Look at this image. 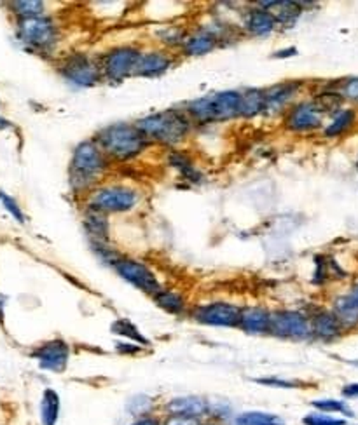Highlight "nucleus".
I'll return each mask as SVG.
<instances>
[{"instance_id": "nucleus-1", "label": "nucleus", "mask_w": 358, "mask_h": 425, "mask_svg": "<svg viewBox=\"0 0 358 425\" xmlns=\"http://www.w3.org/2000/svg\"><path fill=\"white\" fill-rule=\"evenodd\" d=\"M109 159L94 140L79 143L68 166V182L75 194H86L104 178Z\"/></svg>"}, {"instance_id": "nucleus-2", "label": "nucleus", "mask_w": 358, "mask_h": 425, "mask_svg": "<svg viewBox=\"0 0 358 425\" xmlns=\"http://www.w3.org/2000/svg\"><path fill=\"white\" fill-rule=\"evenodd\" d=\"M94 141L104 150L107 159L119 160V163H126V160L138 157L151 143L138 129L137 124L128 122L111 124V126L104 127L97 133Z\"/></svg>"}, {"instance_id": "nucleus-3", "label": "nucleus", "mask_w": 358, "mask_h": 425, "mask_svg": "<svg viewBox=\"0 0 358 425\" xmlns=\"http://www.w3.org/2000/svg\"><path fill=\"white\" fill-rule=\"evenodd\" d=\"M137 126L149 141L173 146L185 140V137L191 133L192 119L185 110L170 108L144 117L138 120Z\"/></svg>"}, {"instance_id": "nucleus-4", "label": "nucleus", "mask_w": 358, "mask_h": 425, "mask_svg": "<svg viewBox=\"0 0 358 425\" xmlns=\"http://www.w3.org/2000/svg\"><path fill=\"white\" fill-rule=\"evenodd\" d=\"M185 113L192 122L215 124L241 117V91L228 89L206 94L185 105Z\"/></svg>"}, {"instance_id": "nucleus-5", "label": "nucleus", "mask_w": 358, "mask_h": 425, "mask_svg": "<svg viewBox=\"0 0 358 425\" xmlns=\"http://www.w3.org/2000/svg\"><path fill=\"white\" fill-rule=\"evenodd\" d=\"M342 103V96L339 93H323L315 100L301 101L292 106L285 117V126L292 133H313L320 129L323 122L325 113L339 112V106Z\"/></svg>"}, {"instance_id": "nucleus-6", "label": "nucleus", "mask_w": 358, "mask_h": 425, "mask_svg": "<svg viewBox=\"0 0 358 425\" xmlns=\"http://www.w3.org/2000/svg\"><path fill=\"white\" fill-rule=\"evenodd\" d=\"M138 203V192L124 185L98 186L90 192L87 206L104 212V215H118L133 210Z\"/></svg>"}, {"instance_id": "nucleus-7", "label": "nucleus", "mask_w": 358, "mask_h": 425, "mask_svg": "<svg viewBox=\"0 0 358 425\" xmlns=\"http://www.w3.org/2000/svg\"><path fill=\"white\" fill-rule=\"evenodd\" d=\"M269 335L283 340H295V342L309 340L313 338L311 321H309L308 314L301 312V310H275L271 312Z\"/></svg>"}, {"instance_id": "nucleus-8", "label": "nucleus", "mask_w": 358, "mask_h": 425, "mask_svg": "<svg viewBox=\"0 0 358 425\" xmlns=\"http://www.w3.org/2000/svg\"><path fill=\"white\" fill-rule=\"evenodd\" d=\"M18 37L25 46L44 53L53 49L58 42V27L51 18H27L18 25Z\"/></svg>"}, {"instance_id": "nucleus-9", "label": "nucleus", "mask_w": 358, "mask_h": 425, "mask_svg": "<svg viewBox=\"0 0 358 425\" xmlns=\"http://www.w3.org/2000/svg\"><path fill=\"white\" fill-rule=\"evenodd\" d=\"M142 51L133 46H119L105 53L100 60V70L101 77L114 82L128 79L135 73L137 68L138 58H140Z\"/></svg>"}, {"instance_id": "nucleus-10", "label": "nucleus", "mask_w": 358, "mask_h": 425, "mask_svg": "<svg viewBox=\"0 0 358 425\" xmlns=\"http://www.w3.org/2000/svg\"><path fill=\"white\" fill-rule=\"evenodd\" d=\"M191 317L198 324L211 326V328H238L241 317V307L229 302H210L201 303L192 309Z\"/></svg>"}, {"instance_id": "nucleus-11", "label": "nucleus", "mask_w": 358, "mask_h": 425, "mask_svg": "<svg viewBox=\"0 0 358 425\" xmlns=\"http://www.w3.org/2000/svg\"><path fill=\"white\" fill-rule=\"evenodd\" d=\"M60 73L67 82L78 87H91L101 79L100 65L82 53H72L65 58L60 65Z\"/></svg>"}, {"instance_id": "nucleus-12", "label": "nucleus", "mask_w": 358, "mask_h": 425, "mask_svg": "<svg viewBox=\"0 0 358 425\" xmlns=\"http://www.w3.org/2000/svg\"><path fill=\"white\" fill-rule=\"evenodd\" d=\"M116 272L123 277L126 283L135 286L137 289H140L145 295L156 296L163 289L159 279L156 277V274L149 269L145 263L138 262V260L131 258H121L114 265Z\"/></svg>"}, {"instance_id": "nucleus-13", "label": "nucleus", "mask_w": 358, "mask_h": 425, "mask_svg": "<svg viewBox=\"0 0 358 425\" xmlns=\"http://www.w3.org/2000/svg\"><path fill=\"white\" fill-rule=\"evenodd\" d=\"M32 355L37 359L39 366L46 372L63 373L70 361V345L65 340L54 338L37 347Z\"/></svg>"}, {"instance_id": "nucleus-14", "label": "nucleus", "mask_w": 358, "mask_h": 425, "mask_svg": "<svg viewBox=\"0 0 358 425\" xmlns=\"http://www.w3.org/2000/svg\"><path fill=\"white\" fill-rule=\"evenodd\" d=\"M164 412L168 417L203 420L210 417L211 402L201 395H178L164 405Z\"/></svg>"}, {"instance_id": "nucleus-15", "label": "nucleus", "mask_w": 358, "mask_h": 425, "mask_svg": "<svg viewBox=\"0 0 358 425\" xmlns=\"http://www.w3.org/2000/svg\"><path fill=\"white\" fill-rule=\"evenodd\" d=\"M224 40V34L211 27H201L192 34L185 37L184 44H182V51L187 56H204V54L211 53L217 49Z\"/></svg>"}, {"instance_id": "nucleus-16", "label": "nucleus", "mask_w": 358, "mask_h": 425, "mask_svg": "<svg viewBox=\"0 0 358 425\" xmlns=\"http://www.w3.org/2000/svg\"><path fill=\"white\" fill-rule=\"evenodd\" d=\"M241 28L252 37H268L278 28V21H276V18L268 9L250 7V9L243 13Z\"/></svg>"}, {"instance_id": "nucleus-17", "label": "nucleus", "mask_w": 358, "mask_h": 425, "mask_svg": "<svg viewBox=\"0 0 358 425\" xmlns=\"http://www.w3.org/2000/svg\"><path fill=\"white\" fill-rule=\"evenodd\" d=\"M301 87H302L301 80H288V82L276 84V86H271L269 89H264V94H266L264 113H268V115H276V113L283 112L285 106L297 96Z\"/></svg>"}, {"instance_id": "nucleus-18", "label": "nucleus", "mask_w": 358, "mask_h": 425, "mask_svg": "<svg viewBox=\"0 0 358 425\" xmlns=\"http://www.w3.org/2000/svg\"><path fill=\"white\" fill-rule=\"evenodd\" d=\"M173 67V58L164 51H147L142 53L138 58L137 68H135L133 77H142V79H156L166 73Z\"/></svg>"}, {"instance_id": "nucleus-19", "label": "nucleus", "mask_w": 358, "mask_h": 425, "mask_svg": "<svg viewBox=\"0 0 358 425\" xmlns=\"http://www.w3.org/2000/svg\"><path fill=\"white\" fill-rule=\"evenodd\" d=\"M309 321H311L313 338L320 342H334L345 333V328L332 310H316L309 316Z\"/></svg>"}, {"instance_id": "nucleus-20", "label": "nucleus", "mask_w": 358, "mask_h": 425, "mask_svg": "<svg viewBox=\"0 0 358 425\" xmlns=\"http://www.w3.org/2000/svg\"><path fill=\"white\" fill-rule=\"evenodd\" d=\"M238 328L248 335H269L271 312L264 307H241Z\"/></svg>"}, {"instance_id": "nucleus-21", "label": "nucleus", "mask_w": 358, "mask_h": 425, "mask_svg": "<svg viewBox=\"0 0 358 425\" xmlns=\"http://www.w3.org/2000/svg\"><path fill=\"white\" fill-rule=\"evenodd\" d=\"M84 229L90 236L91 243H107L109 241V220L107 215L87 206L84 212Z\"/></svg>"}, {"instance_id": "nucleus-22", "label": "nucleus", "mask_w": 358, "mask_h": 425, "mask_svg": "<svg viewBox=\"0 0 358 425\" xmlns=\"http://www.w3.org/2000/svg\"><path fill=\"white\" fill-rule=\"evenodd\" d=\"M259 7L268 9L283 27H294L302 14V4L299 2H259Z\"/></svg>"}, {"instance_id": "nucleus-23", "label": "nucleus", "mask_w": 358, "mask_h": 425, "mask_svg": "<svg viewBox=\"0 0 358 425\" xmlns=\"http://www.w3.org/2000/svg\"><path fill=\"white\" fill-rule=\"evenodd\" d=\"M332 312L339 319L345 331L358 326V303L350 295L335 298L334 303H332Z\"/></svg>"}, {"instance_id": "nucleus-24", "label": "nucleus", "mask_w": 358, "mask_h": 425, "mask_svg": "<svg viewBox=\"0 0 358 425\" xmlns=\"http://www.w3.org/2000/svg\"><path fill=\"white\" fill-rule=\"evenodd\" d=\"M61 401L60 395L54 389H46L40 401V424L42 425H56L60 419Z\"/></svg>"}, {"instance_id": "nucleus-25", "label": "nucleus", "mask_w": 358, "mask_h": 425, "mask_svg": "<svg viewBox=\"0 0 358 425\" xmlns=\"http://www.w3.org/2000/svg\"><path fill=\"white\" fill-rule=\"evenodd\" d=\"M266 110V94L262 89L241 91V117L252 119Z\"/></svg>"}, {"instance_id": "nucleus-26", "label": "nucleus", "mask_w": 358, "mask_h": 425, "mask_svg": "<svg viewBox=\"0 0 358 425\" xmlns=\"http://www.w3.org/2000/svg\"><path fill=\"white\" fill-rule=\"evenodd\" d=\"M168 163H170L171 167L178 171L182 179H187L191 183H198L201 182V173L198 171V167L195 166L189 156H185L184 152H178V150H173V152L168 156Z\"/></svg>"}, {"instance_id": "nucleus-27", "label": "nucleus", "mask_w": 358, "mask_h": 425, "mask_svg": "<svg viewBox=\"0 0 358 425\" xmlns=\"http://www.w3.org/2000/svg\"><path fill=\"white\" fill-rule=\"evenodd\" d=\"M152 298H154L156 305H158L159 309H163L164 312L168 314H173V316H182V314L185 312V307H187L184 296L177 291H171V289L163 288L158 295L152 296Z\"/></svg>"}, {"instance_id": "nucleus-28", "label": "nucleus", "mask_w": 358, "mask_h": 425, "mask_svg": "<svg viewBox=\"0 0 358 425\" xmlns=\"http://www.w3.org/2000/svg\"><path fill=\"white\" fill-rule=\"evenodd\" d=\"M111 331L114 333V335L121 336V338H128L130 342L137 343V345H140V347L151 345V342H149L147 336L142 335V331L138 329V326L133 324L130 319H118V321H114L111 326Z\"/></svg>"}, {"instance_id": "nucleus-29", "label": "nucleus", "mask_w": 358, "mask_h": 425, "mask_svg": "<svg viewBox=\"0 0 358 425\" xmlns=\"http://www.w3.org/2000/svg\"><path fill=\"white\" fill-rule=\"evenodd\" d=\"M229 425H287L281 417L268 412H243L236 415Z\"/></svg>"}, {"instance_id": "nucleus-30", "label": "nucleus", "mask_w": 358, "mask_h": 425, "mask_svg": "<svg viewBox=\"0 0 358 425\" xmlns=\"http://www.w3.org/2000/svg\"><path fill=\"white\" fill-rule=\"evenodd\" d=\"M355 124V112L353 110H339L331 122L327 124V127L323 129V134L327 138H338L341 134H345L350 127Z\"/></svg>"}, {"instance_id": "nucleus-31", "label": "nucleus", "mask_w": 358, "mask_h": 425, "mask_svg": "<svg viewBox=\"0 0 358 425\" xmlns=\"http://www.w3.org/2000/svg\"><path fill=\"white\" fill-rule=\"evenodd\" d=\"M311 406L316 412L327 413V415L342 413V415L353 417V412L350 410V406L345 401H339V399H315V401H311Z\"/></svg>"}, {"instance_id": "nucleus-32", "label": "nucleus", "mask_w": 358, "mask_h": 425, "mask_svg": "<svg viewBox=\"0 0 358 425\" xmlns=\"http://www.w3.org/2000/svg\"><path fill=\"white\" fill-rule=\"evenodd\" d=\"M11 7L14 9V13L20 14L21 20L42 16L44 13V2H39V0H21V2H13Z\"/></svg>"}, {"instance_id": "nucleus-33", "label": "nucleus", "mask_w": 358, "mask_h": 425, "mask_svg": "<svg viewBox=\"0 0 358 425\" xmlns=\"http://www.w3.org/2000/svg\"><path fill=\"white\" fill-rule=\"evenodd\" d=\"M302 424L304 425H348L345 419H335V417L327 415V413L313 412L302 417Z\"/></svg>"}, {"instance_id": "nucleus-34", "label": "nucleus", "mask_w": 358, "mask_h": 425, "mask_svg": "<svg viewBox=\"0 0 358 425\" xmlns=\"http://www.w3.org/2000/svg\"><path fill=\"white\" fill-rule=\"evenodd\" d=\"M152 406H154V402H152V399L149 398V395H135L133 399L130 401V412L133 413V415H137V419H140V417H147L151 415V410Z\"/></svg>"}, {"instance_id": "nucleus-35", "label": "nucleus", "mask_w": 358, "mask_h": 425, "mask_svg": "<svg viewBox=\"0 0 358 425\" xmlns=\"http://www.w3.org/2000/svg\"><path fill=\"white\" fill-rule=\"evenodd\" d=\"M255 383L259 386H266V387H273V389H301L302 383L297 382V380H283V379H255Z\"/></svg>"}, {"instance_id": "nucleus-36", "label": "nucleus", "mask_w": 358, "mask_h": 425, "mask_svg": "<svg viewBox=\"0 0 358 425\" xmlns=\"http://www.w3.org/2000/svg\"><path fill=\"white\" fill-rule=\"evenodd\" d=\"M0 203H2V206L6 208V210L9 211L11 215H13V218L16 220V222L25 223V215H23V211H21L20 204L16 203V199H13V197L7 196L6 192H2V190H0Z\"/></svg>"}, {"instance_id": "nucleus-37", "label": "nucleus", "mask_w": 358, "mask_h": 425, "mask_svg": "<svg viewBox=\"0 0 358 425\" xmlns=\"http://www.w3.org/2000/svg\"><path fill=\"white\" fill-rule=\"evenodd\" d=\"M158 37H159V40H163V42L168 44V46H178V44L182 46L187 35H185L180 28L170 27V28H166V30H161Z\"/></svg>"}, {"instance_id": "nucleus-38", "label": "nucleus", "mask_w": 358, "mask_h": 425, "mask_svg": "<svg viewBox=\"0 0 358 425\" xmlns=\"http://www.w3.org/2000/svg\"><path fill=\"white\" fill-rule=\"evenodd\" d=\"M342 96V100L345 98H348V100L358 101V79H348L345 84H342L341 87V93H339Z\"/></svg>"}, {"instance_id": "nucleus-39", "label": "nucleus", "mask_w": 358, "mask_h": 425, "mask_svg": "<svg viewBox=\"0 0 358 425\" xmlns=\"http://www.w3.org/2000/svg\"><path fill=\"white\" fill-rule=\"evenodd\" d=\"M116 350H118L119 354H137L140 353V345H137V343L133 342H118L116 343Z\"/></svg>"}, {"instance_id": "nucleus-40", "label": "nucleus", "mask_w": 358, "mask_h": 425, "mask_svg": "<svg viewBox=\"0 0 358 425\" xmlns=\"http://www.w3.org/2000/svg\"><path fill=\"white\" fill-rule=\"evenodd\" d=\"M163 425H203V420L192 419H178V417H168Z\"/></svg>"}, {"instance_id": "nucleus-41", "label": "nucleus", "mask_w": 358, "mask_h": 425, "mask_svg": "<svg viewBox=\"0 0 358 425\" xmlns=\"http://www.w3.org/2000/svg\"><path fill=\"white\" fill-rule=\"evenodd\" d=\"M130 425H163V420L158 419L156 415H147V417H140V419H137Z\"/></svg>"}, {"instance_id": "nucleus-42", "label": "nucleus", "mask_w": 358, "mask_h": 425, "mask_svg": "<svg viewBox=\"0 0 358 425\" xmlns=\"http://www.w3.org/2000/svg\"><path fill=\"white\" fill-rule=\"evenodd\" d=\"M342 395L345 398H358V383H350L342 389Z\"/></svg>"}, {"instance_id": "nucleus-43", "label": "nucleus", "mask_w": 358, "mask_h": 425, "mask_svg": "<svg viewBox=\"0 0 358 425\" xmlns=\"http://www.w3.org/2000/svg\"><path fill=\"white\" fill-rule=\"evenodd\" d=\"M295 54H297V49H295V47H288V49L276 53L275 58H288V56H295Z\"/></svg>"}, {"instance_id": "nucleus-44", "label": "nucleus", "mask_w": 358, "mask_h": 425, "mask_svg": "<svg viewBox=\"0 0 358 425\" xmlns=\"http://www.w3.org/2000/svg\"><path fill=\"white\" fill-rule=\"evenodd\" d=\"M4 305H6V298L0 295V321H2V316H4Z\"/></svg>"}, {"instance_id": "nucleus-45", "label": "nucleus", "mask_w": 358, "mask_h": 425, "mask_svg": "<svg viewBox=\"0 0 358 425\" xmlns=\"http://www.w3.org/2000/svg\"><path fill=\"white\" fill-rule=\"evenodd\" d=\"M350 296H352V298H353V300H355V302L358 303V284L355 286V288H353V289H352V293H350Z\"/></svg>"}, {"instance_id": "nucleus-46", "label": "nucleus", "mask_w": 358, "mask_h": 425, "mask_svg": "<svg viewBox=\"0 0 358 425\" xmlns=\"http://www.w3.org/2000/svg\"><path fill=\"white\" fill-rule=\"evenodd\" d=\"M7 126H9V124H7V120L0 119V129H2V127H7Z\"/></svg>"}, {"instance_id": "nucleus-47", "label": "nucleus", "mask_w": 358, "mask_h": 425, "mask_svg": "<svg viewBox=\"0 0 358 425\" xmlns=\"http://www.w3.org/2000/svg\"><path fill=\"white\" fill-rule=\"evenodd\" d=\"M203 425H222V424H218V422H214V420H211V422H203Z\"/></svg>"}, {"instance_id": "nucleus-48", "label": "nucleus", "mask_w": 358, "mask_h": 425, "mask_svg": "<svg viewBox=\"0 0 358 425\" xmlns=\"http://www.w3.org/2000/svg\"><path fill=\"white\" fill-rule=\"evenodd\" d=\"M357 425H358V424H357Z\"/></svg>"}]
</instances>
